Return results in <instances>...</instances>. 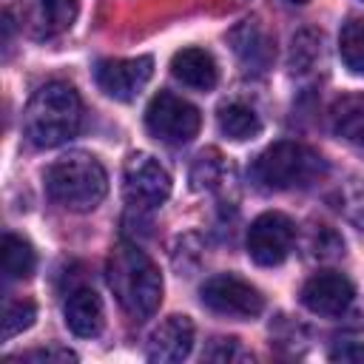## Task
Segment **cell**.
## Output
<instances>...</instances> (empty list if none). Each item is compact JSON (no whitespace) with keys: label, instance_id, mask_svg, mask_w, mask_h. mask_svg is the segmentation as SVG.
Returning a JSON list of instances; mask_svg holds the SVG:
<instances>
[{"label":"cell","instance_id":"obj_26","mask_svg":"<svg viewBox=\"0 0 364 364\" xmlns=\"http://www.w3.org/2000/svg\"><path fill=\"white\" fill-rule=\"evenodd\" d=\"M330 361H341V364L358 361V364H364V344H358V341H344V344H338V347L330 350Z\"/></svg>","mask_w":364,"mask_h":364},{"label":"cell","instance_id":"obj_2","mask_svg":"<svg viewBox=\"0 0 364 364\" xmlns=\"http://www.w3.org/2000/svg\"><path fill=\"white\" fill-rule=\"evenodd\" d=\"M80 125L82 100L68 82L40 85L23 111V134L34 148H57L77 136Z\"/></svg>","mask_w":364,"mask_h":364},{"label":"cell","instance_id":"obj_3","mask_svg":"<svg viewBox=\"0 0 364 364\" xmlns=\"http://www.w3.org/2000/svg\"><path fill=\"white\" fill-rule=\"evenodd\" d=\"M46 191L65 210L85 213V210H94L105 199L108 173L97 156L82 154V151H71V154H65L48 165Z\"/></svg>","mask_w":364,"mask_h":364},{"label":"cell","instance_id":"obj_23","mask_svg":"<svg viewBox=\"0 0 364 364\" xmlns=\"http://www.w3.org/2000/svg\"><path fill=\"white\" fill-rule=\"evenodd\" d=\"M338 202H341L344 216H347L358 230H364V173H361V176H353V179L341 188Z\"/></svg>","mask_w":364,"mask_h":364},{"label":"cell","instance_id":"obj_13","mask_svg":"<svg viewBox=\"0 0 364 364\" xmlns=\"http://www.w3.org/2000/svg\"><path fill=\"white\" fill-rule=\"evenodd\" d=\"M228 43L239 57V63L245 65V71H264L273 63V40L256 17L236 23L228 31Z\"/></svg>","mask_w":364,"mask_h":364},{"label":"cell","instance_id":"obj_10","mask_svg":"<svg viewBox=\"0 0 364 364\" xmlns=\"http://www.w3.org/2000/svg\"><path fill=\"white\" fill-rule=\"evenodd\" d=\"M77 14H80L77 0H26L20 26L34 40H51V37H60L63 31H68L74 26Z\"/></svg>","mask_w":364,"mask_h":364},{"label":"cell","instance_id":"obj_7","mask_svg":"<svg viewBox=\"0 0 364 364\" xmlns=\"http://www.w3.org/2000/svg\"><path fill=\"white\" fill-rule=\"evenodd\" d=\"M122 193L136 213L154 210L171 196V173L151 154H131L122 171Z\"/></svg>","mask_w":364,"mask_h":364},{"label":"cell","instance_id":"obj_19","mask_svg":"<svg viewBox=\"0 0 364 364\" xmlns=\"http://www.w3.org/2000/svg\"><path fill=\"white\" fill-rule=\"evenodd\" d=\"M341 63L353 74H364V17H350L338 31Z\"/></svg>","mask_w":364,"mask_h":364},{"label":"cell","instance_id":"obj_9","mask_svg":"<svg viewBox=\"0 0 364 364\" xmlns=\"http://www.w3.org/2000/svg\"><path fill=\"white\" fill-rule=\"evenodd\" d=\"M154 60L151 57H128V60H100L94 68V80L100 91L111 100L128 102L134 100L151 80Z\"/></svg>","mask_w":364,"mask_h":364},{"label":"cell","instance_id":"obj_22","mask_svg":"<svg viewBox=\"0 0 364 364\" xmlns=\"http://www.w3.org/2000/svg\"><path fill=\"white\" fill-rule=\"evenodd\" d=\"M37 318V307L31 299H9L3 307V338H14L23 330H28Z\"/></svg>","mask_w":364,"mask_h":364},{"label":"cell","instance_id":"obj_24","mask_svg":"<svg viewBox=\"0 0 364 364\" xmlns=\"http://www.w3.org/2000/svg\"><path fill=\"white\" fill-rule=\"evenodd\" d=\"M208 361H253V355L236 341V338H213V344L205 350Z\"/></svg>","mask_w":364,"mask_h":364},{"label":"cell","instance_id":"obj_8","mask_svg":"<svg viewBox=\"0 0 364 364\" xmlns=\"http://www.w3.org/2000/svg\"><path fill=\"white\" fill-rule=\"evenodd\" d=\"M293 239H296V225L284 213L267 210L256 216L247 228V256L259 267H276L290 256Z\"/></svg>","mask_w":364,"mask_h":364},{"label":"cell","instance_id":"obj_11","mask_svg":"<svg viewBox=\"0 0 364 364\" xmlns=\"http://www.w3.org/2000/svg\"><path fill=\"white\" fill-rule=\"evenodd\" d=\"M353 284L347 276L321 270L310 276L301 287V304L316 316H341L353 304Z\"/></svg>","mask_w":364,"mask_h":364},{"label":"cell","instance_id":"obj_4","mask_svg":"<svg viewBox=\"0 0 364 364\" xmlns=\"http://www.w3.org/2000/svg\"><path fill=\"white\" fill-rule=\"evenodd\" d=\"M324 173H327V162L313 148L290 139L273 142L250 165V179L264 191L310 188Z\"/></svg>","mask_w":364,"mask_h":364},{"label":"cell","instance_id":"obj_12","mask_svg":"<svg viewBox=\"0 0 364 364\" xmlns=\"http://www.w3.org/2000/svg\"><path fill=\"white\" fill-rule=\"evenodd\" d=\"M191 347H193V321L188 316H168L151 330L145 341V355L151 361L171 364L188 358Z\"/></svg>","mask_w":364,"mask_h":364},{"label":"cell","instance_id":"obj_18","mask_svg":"<svg viewBox=\"0 0 364 364\" xmlns=\"http://www.w3.org/2000/svg\"><path fill=\"white\" fill-rule=\"evenodd\" d=\"M0 256H3V273L6 279H28L37 267V256L34 247L17 236V233H6L3 245H0Z\"/></svg>","mask_w":364,"mask_h":364},{"label":"cell","instance_id":"obj_16","mask_svg":"<svg viewBox=\"0 0 364 364\" xmlns=\"http://www.w3.org/2000/svg\"><path fill=\"white\" fill-rule=\"evenodd\" d=\"M333 131L350 145L364 148V94H344L330 108Z\"/></svg>","mask_w":364,"mask_h":364},{"label":"cell","instance_id":"obj_27","mask_svg":"<svg viewBox=\"0 0 364 364\" xmlns=\"http://www.w3.org/2000/svg\"><path fill=\"white\" fill-rule=\"evenodd\" d=\"M284 3H299L301 6V3H310V0H284Z\"/></svg>","mask_w":364,"mask_h":364},{"label":"cell","instance_id":"obj_20","mask_svg":"<svg viewBox=\"0 0 364 364\" xmlns=\"http://www.w3.org/2000/svg\"><path fill=\"white\" fill-rule=\"evenodd\" d=\"M318 60H321V31H316V28L299 31L290 46V71L307 74L316 68Z\"/></svg>","mask_w":364,"mask_h":364},{"label":"cell","instance_id":"obj_25","mask_svg":"<svg viewBox=\"0 0 364 364\" xmlns=\"http://www.w3.org/2000/svg\"><path fill=\"white\" fill-rule=\"evenodd\" d=\"M9 361H37V364H74L77 353H71L68 347H40V350H28L20 353L17 358Z\"/></svg>","mask_w":364,"mask_h":364},{"label":"cell","instance_id":"obj_6","mask_svg":"<svg viewBox=\"0 0 364 364\" xmlns=\"http://www.w3.org/2000/svg\"><path fill=\"white\" fill-rule=\"evenodd\" d=\"M202 304L225 318H256L264 310V296L250 282L233 276V273H216L210 276L199 290Z\"/></svg>","mask_w":364,"mask_h":364},{"label":"cell","instance_id":"obj_17","mask_svg":"<svg viewBox=\"0 0 364 364\" xmlns=\"http://www.w3.org/2000/svg\"><path fill=\"white\" fill-rule=\"evenodd\" d=\"M216 122H219V131L228 136V139H253L259 131H262V122H259V114L245 105V102H228L219 108L216 114Z\"/></svg>","mask_w":364,"mask_h":364},{"label":"cell","instance_id":"obj_21","mask_svg":"<svg viewBox=\"0 0 364 364\" xmlns=\"http://www.w3.org/2000/svg\"><path fill=\"white\" fill-rule=\"evenodd\" d=\"M225 179V162L219 151H202L191 165V188L193 191H216Z\"/></svg>","mask_w":364,"mask_h":364},{"label":"cell","instance_id":"obj_1","mask_svg":"<svg viewBox=\"0 0 364 364\" xmlns=\"http://www.w3.org/2000/svg\"><path fill=\"white\" fill-rule=\"evenodd\" d=\"M105 273L119 307L131 318L142 321L156 313L162 301V276L139 245L119 242L108 256Z\"/></svg>","mask_w":364,"mask_h":364},{"label":"cell","instance_id":"obj_15","mask_svg":"<svg viewBox=\"0 0 364 364\" xmlns=\"http://www.w3.org/2000/svg\"><path fill=\"white\" fill-rule=\"evenodd\" d=\"M171 74L193 91H210L219 80V68H216L213 54L205 48H196V46L182 48L171 57Z\"/></svg>","mask_w":364,"mask_h":364},{"label":"cell","instance_id":"obj_14","mask_svg":"<svg viewBox=\"0 0 364 364\" xmlns=\"http://www.w3.org/2000/svg\"><path fill=\"white\" fill-rule=\"evenodd\" d=\"M63 318L74 336L94 338V336H100V330L105 324L102 299L91 287H71L65 296V304H63Z\"/></svg>","mask_w":364,"mask_h":364},{"label":"cell","instance_id":"obj_5","mask_svg":"<svg viewBox=\"0 0 364 364\" xmlns=\"http://www.w3.org/2000/svg\"><path fill=\"white\" fill-rule=\"evenodd\" d=\"M202 117L196 111V105H191L188 100L171 94V91H159L151 97L148 108H145V128L151 131V136H156L159 142L168 145H185L199 134Z\"/></svg>","mask_w":364,"mask_h":364}]
</instances>
